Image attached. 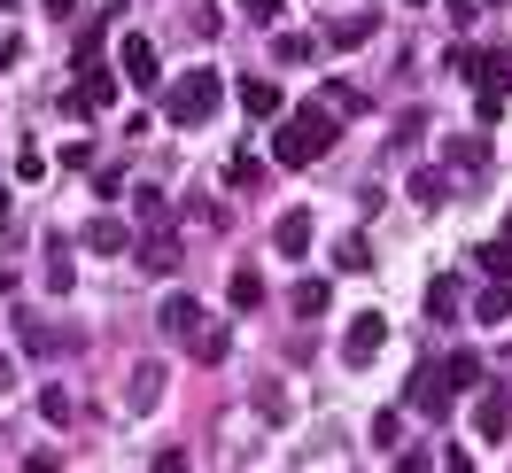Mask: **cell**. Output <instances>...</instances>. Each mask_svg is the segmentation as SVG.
Here are the masks:
<instances>
[{"label":"cell","mask_w":512,"mask_h":473,"mask_svg":"<svg viewBox=\"0 0 512 473\" xmlns=\"http://www.w3.org/2000/svg\"><path fill=\"white\" fill-rule=\"evenodd\" d=\"M326 148H334V117H326V101H303V117H288V125L272 132V163H280V171H303V163H319Z\"/></svg>","instance_id":"cell-1"},{"label":"cell","mask_w":512,"mask_h":473,"mask_svg":"<svg viewBox=\"0 0 512 473\" xmlns=\"http://www.w3.org/2000/svg\"><path fill=\"white\" fill-rule=\"evenodd\" d=\"M218 101H225V78L202 63V70H179V78L163 86V117H171V125H210Z\"/></svg>","instance_id":"cell-2"},{"label":"cell","mask_w":512,"mask_h":473,"mask_svg":"<svg viewBox=\"0 0 512 473\" xmlns=\"http://www.w3.org/2000/svg\"><path fill=\"white\" fill-rule=\"evenodd\" d=\"M381 342H388V311H357L350 334H342V357H350V365H373Z\"/></svg>","instance_id":"cell-3"},{"label":"cell","mask_w":512,"mask_h":473,"mask_svg":"<svg viewBox=\"0 0 512 473\" xmlns=\"http://www.w3.org/2000/svg\"><path fill=\"white\" fill-rule=\"evenodd\" d=\"M117 63H125V86H163V63H156V47H148L140 32L117 39Z\"/></svg>","instance_id":"cell-4"},{"label":"cell","mask_w":512,"mask_h":473,"mask_svg":"<svg viewBox=\"0 0 512 473\" xmlns=\"http://www.w3.org/2000/svg\"><path fill=\"white\" fill-rule=\"evenodd\" d=\"M450 63L466 70V78H481V86H505L512 78V55H497V47H458Z\"/></svg>","instance_id":"cell-5"},{"label":"cell","mask_w":512,"mask_h":473,"mask_svg":"<svg viewBox=\"0 0 512 473\" xmlns=\"http://www.w3.org/2000/svg\"><path fill=\"white\" fill-rule=\"evenodd\" d=\"M272 249L288 256V264H303V256H311V210H280V225H272Z\"/></svg>","instance_id":"cell-6"},{"label":"cell","mask_w":512,"mask_h":473,"mask_svg":"<svg viewBox=\"0 0 512 473\" xmlns=\"http://www.w3.org/2000/svg\"><path fill=\"white\" fill-rule=\"evenodd\" d=\"M474 427H481V442H505V435H512V388H481Z\"/></svg>","instance_id":"cell-7"},{"label":"cell","mask_w":512,"mask_h":473,"mask_svg":"<svg viewBox=\"0 0 512 473\" xmlns=\"http://www.w3.org/2000/svg\"><path fill=\"white\" fill-rule=\"evenodd\" d=\"M179 233H148V241H140V272H156V280H171V272H179Z\"/></svg>","instance_id":"cell-8"},{"label":"cell","mask_w":512,"mask_h":473,"mask_svg":"<svg viewBox=\"0 0 512 473\" xmlns=\"http://www.w3.org/2000/svg\"><path fill=\"white\" fill-rule=\"evenodd\" d=\"M241 109H249V117H272V125H280V109H288V101H280V86H272V78H241Z\"/></svg>","instance_id":"cell-9"},{"label":"cell","mask_w":512,"mask_h":473,"mask_svg":"<svg viewBox=\"0 0 512 473\" xmlns=\"http://www.w3.org/2000/svg\"><path fill=\"white\" fill-rule=\"evenodd\" d=\"M435 373H443V388H450V396H466V388H481V357H466V349H450V357L435 365Z\"/></svg>","instance_id":"cell-10"},{"label":"cell","mask_w":512,"mask_h":473,"mask_svg":"<svg viewBox=\"0 0 512 473\" xmlns=\"http://www.w3.org/2000/svg\"><path fill=\"white\" fill-rule=\"evenodd\" d=\"M78 101H86V109H109V101H117V78L101 63H78Z\"/></svg>","instance_id":"cell-11"},{"label":"cell","mask_w":512,"mask_h":473,"mask_svg":"<svg viewBox=\"0 0 512 473\" xmlns=\"http://www.w3.org/2000/svg\"><path fill=\"white\" fill-rule=\"evenodd\" d=\"M474 318H481V326H505V318H512V280H489V287H481V295H474Z\"/></svg>","instance_id":"cell-12"},{"label":"cell","mask_w":512,"mask_h":473,"mask_svg":"<svg viewBox=\"0 0 512 473\" xmlns=\"http://www.w3.org/2000/svg\"><path fill=\"white\" fill-rule=\"evenodd\" d=\"M163 334H202V303H194V295H171V303H163Z\"/></svg>","instance_id":"cell-13"},{"label":"cell","mask_w":512,"mask_h":473,"mask_svg":"<svg viewBox=\"0 0 512 473\" xmlns=\"http://www.w3.org/2000/svg\"><path fill=\"white\" fill-rule=\"evenodd\" d=\"M78 241H86L94 256H117V249H125V225H117V218H86V233H78Z\"/></svg>","instance_id":"cell-14"},{"label":"cell","mask_w":512,"mask_h":473,"mask_svg":"<svg viewBox=\"0 0 512 473\" xmlns=\"http://www.w3.org/2000/svg\"><path fill=\"white\" fill-rule=\"evenodd\" d=\"M288 303H295V318H319V311H326V280H295Z\"/></svg>","instance_id":"cell-15"},{"label":"cell","mask_w":512,"mask_h":473,"mask_svg":"<svg viewBox=\"0 0 512 473\" xmlns=\"http://www.w3.org/2000/svg\"><path fill=\"white\" fill-rule=\"evenodd\" d=\"M156 396H163V373L140 365V373H132V411H156Z\"/></svg>","instance_id":"cell-16"},{"label":"cell","mask_w":512,"mask_h":473,"mask_svg":"<svg viewBox=\"0 0 512 473\" xmlns=\"http://www.w3.org/2000/svg\"><path fill=\"white\" fill-rule=\"evenodd\" d=\"M39 419H47V427H70V388H39Z\"/></svg>","instance_id":"cell-17"},{"label":"cell","mask_w":512,"mask_h":473,"mask_svg":"<svg viewBox=\"0 0 512 473\" xmlns=\"http://www.w3.org/2000/svg\"><path fill=\"white\" fill-rule=\"evenodd\" d=\"M481 272H489V280H512V241H481Z\"/></svg>","instance_id":"cell-18"},{"label":"cell","mask_w":512,"mask_h":473,"mask_svg":"<svg viewBox=\"0 0 512 473\" xmlns=\"http://www.w3.org/2000/svg\"><path fill=\"white\" fill-rule=\"evenodd\" d=\"M373 24H381V16H342V24H334V47H357V39H373Z\"/></svg>","instance_id":"cell-19"},{"label":"cell","mask_w":512,"mask_h":473,"mask_svg":"<svg viewBox=\"0 0 512 473\" xmlns=\"http://www.w3.org/2000/svg\"><path fill=\"white\" fill-rule=\"evenodd\" d=\"M427 318H458V280H435V287H427Z\"/></svg>","instance_id":"cell-20"},{"label":"cell","mask_w":512,"mask_h":473,"mask_svg":"<svg viewBox=\"0 0 512 473\" xmlns=\"http://www.w3.org/2000/svg\"><path fill=\"white\" fill-rule=\"evenodd\" d=\"M47 287H55V295H70V241H55V249H47Z\"/></svg>","instance_id":"cell-21"},{"label":"cell","mask_w":512,"mask_h":473,"mask_svg":"<svg viewBox=\"0 0 512 473\" xmlns=\"http://www.w3.org/2000/svg\"><path fill=\"white\" fill-rule=\"evenodd\" d=\"M264 303V280L256 272H233V311H256Z\"/></svg>","instance_id":"cell-22"},{"label":"cell","mask_w":512,"mask_h":473,"mask_svg":"<svg viewBox=\"0 0 512 473\" xmlns=\"http://www.w3.org/2000/svg\"><path fill=\"white\" fill-rule=\"evenodd\" d=\"M474 117H481V125H505V86H481Z\"/></svg>","instance_id":"cell-23"},{"label":"cell","mask_w":512,"mask_h":473,"mask_svg":"<svg viewBox=\"0 0 512 473\" xmlns=\"http://www.w3.org/2000/svg\"><path fill=\"white\" fill-rule=\"evenodd\" d=\"M272 47H280V63H311V55H319V47H311V39H303V32H280V39H272Z\"/></svg>","instance_id":"cell-24"},{"label":"cell","mask_w":512,"mask_h":473,"mask_svg":"<svg viewBox=\"0 0 512 473\" xmlns=\"http://www.w3.org/2000/svg\"><path fill=\"white\" fill-rule=\"evenodd\" d=\"M412 202H419V210H435V202H443V171H419V179H412Z\"/></svg>","instance_id":"cell-25"},{"label":"cell","mask_w":512,"mask_h":473,"mask_svg":"<svg viewBox=\"0 0 512 473\" xmlns=\"http://www.w3.org/2000/svg\"><path fill=\"white\" fill-rule=\"evenodd\" d=\"M334 264H342V272H365V264H373V249H365V241H342V249H334Z\"/></svg>","instance_id":"cell-26"},{"label":"cell","mask_w":512,"mask_h":473,"mask_svg":"<svg viewBox=\"0 0 512 473\" xmlns=\"http://www.w3.org/2000/svg\"><path fill=\"white\" fill-rule=\"evenodd\" d=\"M280 8H288V0H241V16H256V24H272Z\"/></svg>","instance_id":"cell-27"},{"label":"cell","mask_w":512,"mask_h":473,"mask_svg":"<svg viewBox=\"0 0 512 473\" xmlns=\"http://www.w3.org/2000/svg\"><path fill=\"white\" fill-rule=\"evenodd\" d=\"M24 473H63V458H55V450H32V458H24Z\"/></svg>","instance_id":"cell-28"},{"label":"cell","mask_w":512,"mask_h":473,"mask_svg":"<svg viewBox=\"0 0 512 473\" xmlns=\"http://www.w3.org/2000/svg\"><path fill=\"white\" fill-rule=\"evenodd\" d=\"M156 473H187V450H156Z\"/></svg>","instance_id":"cell-29"},{"label":"cell","mask_w":512,"mask_h":473,"mask_svg":"<svg viewBox=\"0 0 512 473\" xmlns=\"http://www.w3.org/2000/svg\"><path fill=\"white\" fill-rule=\"evenodd\" d=\"M396 473H435V458H427V450H404V466Z\"/></svg>","instance_id":"cell-30"},{"label":"cell","mask_w":512,"mask_h":473,"mask_svg":"<svg viewBox=\"0 0 512 473\" xmlns=\"http://www.w3.org/2000/svg\"><path fill=\"white\" fill-rule=\"evenodd\" d=\"M8 388H16V365H8V349H0V396H8Z\"/></svg>","instance_id":"cell-31"},{"label":"cell","mask_w":512,"mask_h":473,"mask_svg":"<svg viewBox=\"0 0 512 473\" xmlns=\"http://www.w3.org/2000/svg\"><path fill=\"white\" fill-rule=\"evenodd\" d=\"M8 63H16V39H0V70H8Z\"/></svg>","instance_id":"cell-32"},{"label":"cell","mask_w":512,"mask_h":473,"mask_svg":"<svg viewBox=\"0 0 512 473\" xmlns=\"http://www.w3.org/2000/svg\"><path fill=\"white\" fill-rule=\"evenodd\" d=\"M8 287H16V280H8V272H0V295H8Z\"/></svg>","instance_id":"cell-33"},{"label":"cell","mask_w":512,"mask_h":473,"mask_svg":"<svg viewBox=\"0 0 512 473\" xmlns=\"http://www.w3.org/2000/svg\"><path fill=\"white\" fill-rule=\"evenodd\" d=\"M8 8H16V0H0V16H8Z\"/></svg>","instance_id":"cell-34"},{"label":"cell","mask_w":512,"mask_h":473,"mask_svg":"<svg viewBox=\"0 0 512 473\" xmlns=\"http://www.w3.org/2000/svg\"><path fill=\"white\" fill-rule=\"evenodd\" d=\"M0 202H8V179H0Z\"/></svg>","instance_id":"cell-35"}]
</instances>
